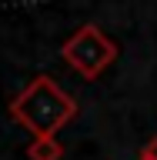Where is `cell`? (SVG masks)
Instances as JSON below:
<instances>
[{
  "mask_svg": "<svg viewBox=\"0 0 157 160\" xmlns=\"http://www.w3.org/2000/svg\"><path fill=\"white\" fill-rule=\"evenodd\" d=\"M24 153H27V160H60L64 147H60L57 137H34Z\"/></svg>",
  "mask_w": 157,
  "mask_h": 160,
  "instance_id": "3957f363",
  "label": "cell"
},
{
  "mask_svg": "<svg viewBox=\"0 0 157 160\" xmlns=\"http://www.w3.org/2000/svg\"><path fill=\"white\" fill-rule=\"evenodd\" d=\"M60 57L67 67H74L84 80H97L104 70L117 60V43L97 27V23H84L60 43Z\"/></svg>",
  "mask_w": 157,
  "mask_h": 160,
  "instance_id": "7a4b0ae2",
  "label": "cell"
},
{
  "mask_svg": "<svg viewBox=\"0 0 157 160\" xmlns=\"http://www.w3.org/2000/svg\"><path fill=\"white\" fill-rule=\"evenodd\" d=\"M137 160H147V157H144V153H137Z\"/></svg>",
  "mask_w": 157,
  "mask_h": 160,
  "instance_id": "5b68a950",
  "label": "cell"
},
{
  "mask_svg": "<svg viewBox=\"0 0 157 160\" xmlns=\"http://www.w3.org/2000/svg\"><path fill=\"white\" fill-rule=\"evenodd\" d=\"M140 153H144L147 160H157V133L147 140V143H144V147H140Z\"/></svg>",
  "mask_w": 157,
  "mask_h": 160,
  "instance_id": "277c9868",
  "label": "cell"
},
{
  "mask_svg": "<svg viewBox=\"0 0 157 160\" xmlns=\"http://www.w3.org/2000/svg\"><path fill=\"white\" fill-rule=\"evenodd\" d=\"M10 117L34 137H57V130L77 117V100L60 90L54 77L40 73L10 100Z\"/></svg>",
  "mask_w": 157,
  "mask_h": 160,
  "instance_id": "6da1fadb",
  "label": "cell"
}]
</instances>
